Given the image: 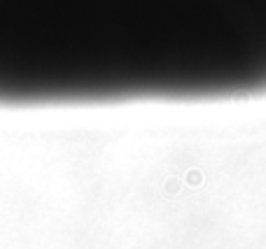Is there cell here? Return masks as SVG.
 Masks as SVG:
<instances>
[{
  "label": "cell",
  "instance_id": "1",
  "mask_svg": "<svg viewBox=\"0 0 266 249\" xmlns=\"http://www.w3.org/2000/svg\"><path fill=\"white\" fill-rule=\"evenodd\" d=\"M266 96V0H0V107Z\"/></svg>",
  "mask_w": 266,
  "mask_h": 249
}]
</instances>
